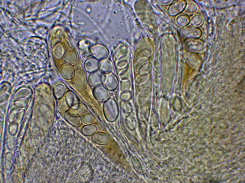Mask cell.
<instances>
[{"label": "cell", "instance_id": "cell-1", "mask_svg": "<svg viewBox=\"0 0 245 183\" xmlns=\"http://www.w3.org/2000/svg\"><path fill=\"white\" fill-rule=\"evenodd\" d=\"M104 116L108 122L115 121L118 115V107L115 101L112 98H109L104 101L103 106Z\"/></svg>", "mask_w": 245, "mask_h": 183}, {"label": "cell", "instance_id": "cell-2", "mask_svg": "<svg viewBox=\"0 0 245 183\" xmlns=\"http://www.w3.org/2000/svg\"><path fill=\"white\" fill-rule=\"evenodd\" d=\"M93 94L96 100L101 102H104L109 98L110 96L108 90L102 84L94 88Z\"/></svg>", "mask_w": 245, "mask_h": 183}, {"label": "cell", "instance_id": "cell-3", "mask_svg": "<svg viewBox=\"0 0 245 183\" xmlns=\"http://www.w3.org/2000/svg\"><path fill=\"white\" fill-rule=\"evenodd\" d=\"M105 75L98 70L91 72L88 77L89 82L90 85L96 87L103 83Z\"/></svg>", "mask_w": 245, "mask_h": 183}, {"label": "cell", "instance_id": "cell-4", "mask_svg": "<svg viewBox=\"0 0 245 183\" xmlns=\"http://www.w3.org/2000/svg\"><path fill=\"white\" fill-rule=\"evenodd\" d=\"M92 139L96 143L101 145H107L111 140V137L108 134L101 132H97L92 135Z\"/></svg>", "mask_w": 245, "mask_h": 183}, {"label": "cell", "instance_id": "cell-5", "mask_svg": "<svg viewBox=\"0 0 245 183\" xmlns=\"http://www.w3.org/2000/svg\"><path fill=\"white\" fill-rule=\"evenodd\" d=\"M103 84L109 91L112 92L116 89L118 82L115 75L111 73L105 75Z\"/></svg>", "mask_w": 245, "mask_h": 183}, {"label": "cell", "instance_id": "cell-6", "mask_svg": "<svg viewBox=\"0 0 245 183\" xmlns=\"http://www.w3.org/2000/svg\"><path fill=\"white\" fill-rule=\"evenodd\" d=\"M91 51L94 57L99 60H103L106 59L108 56L107 49L100 45H95L91 48Z\"/></svg>", "mask_w": 245, "mask_h": 183}, {"label": "cell", "instance_id": "cell-7", "mask_svg": "<svg viewBox=\"0 0 245 183\" xmlns=\"http://www.w3.org/2000/svg\"><path fill=\"white\" fill-rule=\"evenodd\" d=\"M100 63L99 60L95 57H90L85 61V68L87 72L91 73L99 69Z\"/></svg>", "mask_w": 245, "mask_h": 183}, {"label": "cell", "instance_id": "cell-8", "mask_svg": "<svg viewBox=\"0 0 245 183\" xmlns=\"http://www.w3.org/2000/svg\"><path fill=\"white\" fill-rule=\"evenodd\" d=\"M66 96L69 106L75 111L78 108L80 104L78 97L72 91L68 92Z\"/></svg>", "mask_w": 245, "mask_h": 183}, {"label": "cell", "instance_id": "cell-9", "mask_svg": "<svg viewBox=\"0 0 245 183\" xmlns=\"http://www.w3.org/2000/svg\"><path fill=\"white\" fill-rule=\"evenodd\" d=\"M67 113V119L71 125L75 127H79L82 124V118L76 112L70 111Z\"/></svg>", "mask_w": 245, "mask_h": 183}, {"label": "cell", "instance_id": "cell-10", "mask_svg": "<svg viewBox=\"0 0 245 183\" xmlns=\"http://www.w3.org/2000/svg\"><path fill=\"white\" fill-rule=\"evenodd\" d=\"M99 129V127L98 125L91 124L84 126L81 129V132L85 136H90L95 134Z\"/></svg>", "mask_w": 245, "mask_h": 183}, {"label": "cell", "instance_id": "cell-11", "mask_svg": "<svg viewBox=\"0 0 245 183\" xmlns=\"http://www.w3.org/2000/svg\"><path fill=\"white\" fill-rule=\"evenodd\" d=\"M100 70L104 74H107L111 73L113 69V65L110 60L105 59L100 63Z\"/></svg>", "mask_w": 245, "mask_h": 183}, {"label": "cell", "instance_id": "cell-12", "mask_svg": "<svg viewBox=\"0 0 245 183\" xmlns=\"http://www.w3.org/2000/svg\"><path fill=\"white\" fill-rule=\"evenodd\" d=\"M187 28L186 36L190 38L196 39L200 37L202 33L199 28L193 26H190Z\"/></svg>", "mask_w": 245, "mask_h": 183}, {"label": "cell", "instance_id": "cell-13", "mask_svg": "<svg viewBox=\"0 0 245 183\" xmlns=\"http://www.w3.org/2000/svg\"><path fill=\"white\" fill-rule=\"evenodd\" d=\"M190 21L191 24L193 26H200L203 22V17L200 14H197L192 17Z\"/></svg>", "mask_w": 245, "mask_h": 183}, {"label": "cell", "instance_id": "cell-14", "mask_svg": "<svg viewBox=\"0 0 245 183\" xmlns=\"http://www.w3.org/2000/svg\"><path fill=\"white\" fill-rule=\"evenodd\" d=\"M190 49L196 51H202L204 48V45L203 43L198 41L190 42Z\"/></svg>", "mask_w": 245, "mask_h": 183}, {"label": "cell", "instance_id": "cell-15", "mask_svg": "<svg viewBox=\"0 0 245 183\" xmlns=\"http://www.w3.org/2000/svg\"><path fill=\"white\" fill-rule=\"evenodd\" d=\"M94 117L90 113H85L82 117L83 122L86 124H89L92 123L94 120Z\"/></svg>", "mask_w": 245, "mask_h": 183}, {"label": "cell", "instance_id": "cell-16", "mask_svg": "<svg viewBox=\"0 0 245 183\" xmlns=\"http://www.w3.org/2000/svg\"><path fill=\"white\" fill-rule=\"evenodd\" d=\"M87 110L86 106L84 104H80L78 108L75 111L80 115L85 113Z\"/></svg>", "mask_w": 245, "mask_h": 183}, {"label": "cell", "instance_id": "cell-17", "mask_svg": "<svg viewBox=\"0 0 245 183\" xmlns=\"http://www.w3.org/2000/svg\"><path fill=\"white\" fill-rule=\"evenodd\" d=\"M187 11L190 14H193L196 12L198 10V8L196 5L194 3H190L188 6Z\"/></svg>", "mask_w": 245, "mask_h": 183}]
</instances>
